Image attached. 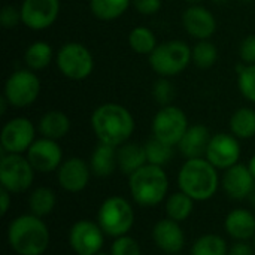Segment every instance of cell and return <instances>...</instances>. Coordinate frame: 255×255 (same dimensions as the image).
I'll return each instance as SVG.
<instances>
[{
    "label": "cell",
    "mask_w": 255,
    "mask_h": 255,
    "mask_svg": "<svg viewBox=\"0 0 255 255\" xmlns=\"http://www.w3.org/2000/svg\"><path fill=\"white\" fill-rule=\"evenodd\" d=\"M91 128L99 142L121 146L134 133V118L131 112L120 103H103L91 114Z\"/></svg>",
    "instance_id": "1"
},
{
    "label": "cell",
    "mask_w": 255,
    "mask_h": 255,
    "mask_svg": "<svg viewBox=\"0 0 255 255\" xmlns=\"http://www.w3.org/2000/svg\"><path fill=\"white\" fill-rule=\"evenodd\" d=\"M49 229L33 214L19 215L7 227V244L18 255H43L49 248Z\"/></svg>",
    "instance_id": "2"
},
{
    "label": "cell",
    "mask_w": 255,
    "mask_h": 255,
    "mask_svg": "<svg viewBox=\"0 0 255 255\" xmlns=\"http://www.w3.org/2000/svg\"><path fill=\"white\" fill-rule=\"evenodd\" d=\"M179 190L190 196L194 202L211 200L221 187L218 169L205 157L187 160L178 173Z\"/></svg>",
    "instance_id": "3"
},
{
    "label": "cell",
    "mask_w": 255,
    "mask_h": 255,
    "mask_svg": "<svg viewBox=\"0 0 255 255\" xmlns=\"http://www.w3.org/2000/svg\"><path fill=\"white\" fill-rule=\"evenodd\" d=\"M128 190L134 203L142 208L160 205L166 200L169 191V178L164 167L146 163L128 176Z\"/></svg>",
    "instance_id": "4"
},
{
    "label": "cell",
    "mask_w": 255,
    "mask_h": 255,
    "mask_svg": "<svg viewBox=\"0 0 255 255\" xmlns=\"http://www.w3.org/2000/svg\"><path fill=\"white\" fill-rule=\"evenodd\" d=\"M148 61L158 76L172 78L182 73L193 61V49L184 40H167L157 45Z\"/></svg>",
    "instance_id": "5"
},
{
    "label": "cell",
    "mask_w": 255,
    "mask_h": 255,
    "mask_svg": "<svg viewBox=\"0 0 255 255\" xmlns=\"http://www.w3.org/2000/svg\"><path fill=\"white\" fill-rule=\"evenodd\" d=\"M97 223L105 235L114 239L128 235L134 226V209L127 199L111 196L100 205Z\"/></svg>",
    "instance_id": "6"
},
{
    "label": "cell",
    "mask_w": 255,
    "mask_h": 255,
    "mask_svg": "<svg viewBox=\"0 0 255 255\" xmlns=\"http://www.w3.org/2000/svg\"><path fill=\"white\" fill-rule=\"evenodd\" d=\"M55 63L63 76L70 81H84L94 70V57L81 42H67L60 46Z\"/></svg>",
    "instance_id": "7"
},
{
    "label": "cell",
    "mask_w": 255,
    "mask_h": 255,
    "mask_svg": "<svg viewBox=\"0 0 255 255\" xmlns=\"http://www.w3.org/2000/svg\"><path fill=\"white\" fill-rule=\"evenodd\" d=\"M34 173L36 170L27 155L3 152L0 160V187L6 188L12 194L24 193L31 188Z\"/></svg>",
    "instance_id": "8"
},
{
    "label": "cell",
    "mask_w": 255,
    "mask_h": 255,
    "mask_svg": "<svg viewBox=\"0 0 255 255\" xmlns=\"http://www.w3.org/2000/svg\"><path fill=\"white\" fill-rule=\"evenodd\" d=\"M40 94V79L36 72L30 69H18L12 72L3 88V96L9 102V106L16 109L33 105Z\"/></svg>",
    "instance_id": "9"
},
{
    "label": "cell",
    "mask_w": 255,
    "mask_h": 255,
    "mask_svg": "<svg viewBox=\"0 0 255 255\" xmlns=\"http://www.w3.org/2000/svg\"><path fill=\"white\" fill-rule=\"evenodd\" d=\"M188 127L190 124L185 112L175 105L161 106L151 123L152 136L172 146H178Z\"/></svg>",
    "instance_id": "10"
},
{
    "label": "cell",
    "mask_w": 255,
    "mask_h": 255,
    "mask_svg": "<svg viewBox=\"0 0 255 255\" xmlns=\"http://www.w3.org/2000/svg\"><path fill=\"white\" fill-rule=\"evenodd\" d=\"M34 140L36 127L28 118H12L1 128L0 145L1 151L6 154H27Z\"/></svg>",
    "instance_id": "11"
},
{
    "label": "cell",
    "mask_w": 255,
    "mask_h": 255,
    "mask_svg": "<svg viewBox=\"0 0 255 255\" xmlns=\"http://www.w3.org/2000/svg\"><path fill=\"white\" fill-rule=\"evenodd\" d=\"M105 232L91 220H79L69 230V245L76 255H96L102 253Z\"/></svg>",
    "instance_id": "12"
},
{
    "label": "cell",
    "mask_w": 255,
    "mask_h": 255,
    "mask_svg": "<svg viewBox=\"0 0 255 255\" xmlns=\"http://www.w3.org/2000/svg\"><path fill=\"white\" fill-rule=\"evenodd\" d=\"M60 9V0H24L19 7L22 24L34 31L49 28L57 21Z\"/></svg>",
    "instance_id": "13"
},
{
    "label": "cell",
    "mask_w": 255,
    "mask_h": 255,
    "mask_svg": "<svg viewBox=\"0 0 255 255\" xmlns=\"http://www.w3.org/2000/svg\"><path fill=\"white\" fill-rule=\"evenodd\" d=\"M242 148L239 139L232 133H217L211 137L205 158L218 170H227L239 163Z\"/></svg>",
    "instance_id": "14"
},
{
    "label": "cell",
    "mask_w": 255,
    "mask_h": 255,
    "mask_svg": "<svg viewBox=\"0 0 255 255\" xmlns=\"http://www.w3.org/2000/svg\"><path fill=\"white\" fill-rule=\"evenodd\" d=\"M25 155L31 163L33 169L39 173L57 172L61 163L64 161L63 149L58 140H52L48 137L36 139Z\"/></svg>",
    "instance_id": "15"
},
{
    "label": "cell",
    "mask_w": 255,
    "mask_h": 255,
    "mask_svg": "<svg viewBox=\"0 0 255 255\" xmlns=\"http://www.w3.org/2000/svg\"><path fill=\"white\" fill-rule=\"evenodd\" d=\"M90 163L81 157H70L57 170L58 185L67 193H81L87 188L91 178Z\"/></svg>",
    "instance_id": "16"
},
{
    "label": "cell",
    "mask_w": 255,
    "mask_h": 255,
    "mask_svg": "<svg viewBox=\"0 0 255 255\" xmlns=\"http://www.w3.org/2000/svg\"><path fill=\"white\" fill-rule=\"evenodd\" d=\"M182 25L194 39L209 40L217 31V18L208 7L191 4L182 13Z\"/></svg>",
    "instance_id": "17"
},
{
    "label": "cell",
    "mask_w": 255,
    "mask_h": 255,
    "mask_svg": "<svg viewBox=\"0 0 255 255\" xmlns=\"http://www.w3.org/2000/svg\"><path fill=\"white\" fill-rule=\"evenodd\" d=\"M221 187L224 193L233 200H245L255 187V178L248 164L238 163L227 170L221 178Z\"/></svg>",
    "instance_id": "18"
},
{
    "label": "cell",
    "mask_w": 255,
    "mask_h": 255,
    "mask_svg": "<svg viewBox=\"0 0 255 255\" xmlns=\"http://www.w3.org/2000/svg\"><path fill=\"white\" fill-rule=\"evenodd\" d=\"M152 241L164 254H179L185 247V233L181 223L163 218L152 227Z\"/></svg>",
    "instance_id": "19"
},
{
    "label": "cell",
    "mask_w": 255,
    "mask_h": 255,
    "mask_svg": "<svg viewBox=\"0 0 255 255\" xmlns=\"http://www.w3.org/2000/svg\"><path fill=\"white\" fill-rule=\"evenodd\" d=\"M211 137L212 136H211L206 126L194 124V126L188 127L184 137L178 143V148L187 160L202 158L206 155V149H208V145L211 142Z\"/></svg>",
    "instance_id": "20"
},
{
    "label": "cell",
    "mask_w": 255,
    "mask_h": 255,
    "mask_svg": "<svg viewBox=\"0 0 255 255\" xmlns=\"http://www.w3.org/2000/svg\"><path fill=\"white\" fill-rule=\"evenodd\" d=\"M226 233L235 241H250L255 238V215L250 209L238 208L227 214L224 220Z\"/></svg>",
    "instance_id": "21"
},
{
    "label": "cell",
    "mask_w": 255,
    "mask_h": 255,
    "mask_svg": "<svg viewBox=\"0 0 255 255\" xmlns=\"http://www.w3.org/2000/svg\"><path fill=\"white\" fill-rule=\"evenodd\" d=\"M88 163L91 173L97 178H108L114 175V172L118 169L117 146L99 142V145L94 146Z\"/></svg>",
    "instance_id": "22"
},
{
    "label": "cell",
    "mask_w": 255,
    "mask_h": 255,
    "mask_svg": "<svg viewBox=\"0 0 255 255\" xmlns=\"http://www.w3.org/2000/svg\"><path fill=\"white\" fill-rule=\"evenodd\" d=\"M117 154H118V169L127 176L133 175L148 163L145 145H140L137 142L123 143L121 146L117 148Z\"/></svg>",
    "instance_id": "23"
},
{
    "label": "cell",
    "mask_w": 255,
    "mask_h": 255,
    "mask_svg": "<svg viewBox=\"0 0 255 255\" xmlns=\"http://www.w3.org/2000/svg\"><path fill=\"white\" fill-rule=\"evenodd\" d=\"M72 123L70 118L61 111H48L45 112L37 124V130L42 137L52 140H60L70 131Z\"/></svg>",
    "instance_id": "24"
},
{
    "label": "cell",
    "mask_w": 255,
    "mask_h": 255,
    "mask_svg": "<svg viewBox=\"0 0 255 255\" xmlns=\"http://www.w3.org/2000/svg\"><path fill=\"white\" fill-rule=\"evenodd\" d=\"M52 60H54L52 46L45 40H36V42L30 43L24 52V63H25L27 69H30L33 72L46 69Z\"/></svg>",
    "instance_id": "25"
},
{
    "label": "cell",
    "mask_w": 255,
    "mask_h": 255,
    "mask_svg": "<svg viewBox=\"0 0 255 255\" xmlns=\"http://www.w3.org/2000/svg\"><path fill=\"white\" fill-rule=\"evenodd\" d=\"M57 206V196L48 187H36L28 197V209L30 214L43 218L54 212Z\"/></svg>",
    "instance_id": "26"
},
{
    "label": "cell",
    "mask_w": 255,
    "mask_h": 255,
    "mask_svg": "<svg viewBox=\"0 0 255 255\" xmlns=\"http://www.w3.org/2000/svg\"><path fill=\"white\" fill-rule=\"evenodd\" d=\"M164 211H166L167 218L178 221V223H184L191 217L194 211V200L179 190L166 199Z\"/></svg>",
    "instance_id": "27"
},
{
    "label": "cell",
    "mask_w": 255,
    "mask_h": 255,
    "mask_svg": "<svg viewBox=\"0 0 255 255\" xmlns=\"http://www.w3.org/2000/svg\"><path fill=\"white\" fill-rule=\"evenodd\" d=\"M133 0H90L91 13L100 21H114L124 15Z\"/></svg>",
    "instance_id": "28"
},
{
    "label": "cell",
    "mask_w": 255,
    "mask_h": 255,
    "mask_svg": "<svg viewBox=\"0 0 255 255\" xmlns=\"http://www.w3.org/2000/svg\"><path fill=\"white\" fill-rule=\"evenodd\" d=\"M230 131L241 139H251L255 136V111L251 108H239L230 118Z\"/></svg>",
    "instance_id": "29"
},
{
    "label": "cell",
    "mask_w": 255,
    "mask_h": 255,
    "mask_svg": "<svg viewBox=\"0 0 255 255\" xmlns=\"http://www.w3.org/2000/svg\"><path fill=\"white\" fill-rule=\"evenodd\" d=\"M157 37L155 33L143 25H137L134 27L130 33H128V46L131 48V51H134L139 55H151L152 51L157 48Z\"/></svg>",
    "instance_id": "30"
},
{
    "label": "cell",
    "mask_w": 255,
    "mask_h": 255,
    "mask_svg": "<svg viewBox=\"0 0 255 255\" xmlns=\"http://www.w3.org/2000/svg\"><path fill=\"white\" fill-rule=\"evenodd\" d=\"M229 248L224 238L209 233L196 239L191 255H229Z\"/></svg>",
    "instance_id": "31"
},
{
    "label": "cell",
    "mask_w": 255,
    "mask_h": 255,
    "mask_svg": "<svg viewBox=\"0 0 255 255\" xmlns=\"http://www.w3.org/2000/svg\"><path fill=\"white\" fill-rule=\"evenodd\" d=\"M145 152H146L148 163L160 167H164L173 158V146L158 140L154 136L145 143Z\"/></svg>",
    "instance_id": "32"
},
{
    "label": "cell",
    "mask_w": 255,
    "mask_h": 255,
    "mask_svg": "<svg viewBox=\"0 0 255 255\" xmlns=\"http://www.w3.org/2000/svg\"><path fill=\"white\" fill-rule=\"evenodd\" d=\"M218 60V48L211 40H199L193 46V63L199 69H211Z\"/></svg>",
    "instance_id": "33"
},
{
    "label": "cell",
    "mask_w": 255,
    "mask_h": 255,
    "mask_svg": "<svg viewBox=\"0 0 255 255\" xmlns=\"http://www.w3.org/2000/svg\"><path fill=\"white\" fill-rule=\"evenodd\" d=\"M238 87L248 102L255 103V64L238 66Z\"/></svg>",
    "instance_id": "34"
},
{
    "label": "cell",
    "mask_w": 255,
    "mask_h": 255,
    "mask_svg": "<svg viewBox=\"0 0 255 255\" xmlns=\"http://www.w3.org/2000/svg\"><path fill=\"white\" fill-rule=\"evenodd\" d=\"M152 97L154 100L161 105V106H169L172 105L175 99V87L169 81V78H161L157 79L152 85Z\"/></svg>",
    "instance_id": "35"
},
{
    "label": "cell",
    "mask_w": 255,
    "mask_h": 255,
    "mask_svg": "<svg viewBox=\"0 0 255 255\" xmlns=\"http://www.w3.org/2000/svg\"><path fill=\"white\" fill-rule=\"evenodd\" d=\"M111 255H142V248L134 238L124 235L115 238V241L112 242Z\"/></svg>",
    "instance_id": "36"
},
{
    "label": "cell",
    "mask_w": 255,
    "mask_h": 255,
    "mask_svg": "<svg viewBox=\"0 0 255 255\" xmlns=\"http://www.w3.org/2000/svg\"><path fill=\"white\" fill-rule=\"evenodd\" d=\"M0 24L3 28H15L19 24H22V18H21V10L12 4H6L1 7L0 10Z\"/></svg>",
    "instance_id": "37"
},
{
    "label": "cell",
    "mask_w": 255,
    "mask_h": 255,
    "mask_svg": "<svg viewBox=\"0 0 255 255\" xmlns=\"http://www.w3.org/2000/svg\"><path fill=\"white\" fill-rule=\"evenodd\" d=\"M239 55L244 64H255V34H250L242 40L239 46Z\"/></svg>",
    "instance_id": "38"
},
{
    "label": "cell",
    "mask_w": 255,
    "mask_h": 255,
    "mask_svg": "<svg viewBox=\"0 0 255 255\" xmlns=\"http://www.w3.org/2000/svg\"><path fill=\"white\" fill-rule=\"evenodd\" d=\"M134 9L142 15H155L161 9V0H133Z\"/></svg>",
    "instance_id": "39"
},
{
    "label": "cell",
    "mask_w": 255,
    "mask_h": 255,
    "mask_svg": "<svg viewBox=\"0 0 255 255\" xmlns=\"http://www.w3.org/2000/svg\"><path fill=\"white\" fill-rule=\"evenodd\" d=\"M229 255H255V248L250 241H236L229 248Z\"/></svg>",
    "instance_id": "40"
},
{
    "label": "cell",
    "mask_w": 255,
    "mask_h": 255,
    "mask_svg": "<svg viewBox=\"0 0 255 255\" xmlns=\"http://www.w3.org/2000/svg\"><path fill=\"white\" fill-rule=\"evenodd\" d=\"M10 196H12L10 191H7L6 188L0 187V205H1L0 212H1V217H4L7 214L9 208H10V203H12V197Z\"/></svg>",
    "instance_id": "41"
},
{
    "label": "cell",
    "mask_w": 255,
    "mask_h": 255,
    "mask_svg": "<svg viewBox=\"0 0 255 255\" xmlns=\"http://www.w3.org/2000/svg\"><path fill=\"white\" fill-rule=\"evenodd\" d=\"M7 105H9V102L6 100V97H4V96H1V97H0V106H1V108H0V115H4V112H6V106H7Z\"/></svg>",
    "instance_id": "42"
},
{
    "label": "cell",
    "mask_w": 255,
    "mask_h": 255,
    "mask_svg": "<svg viewBox=\"0 0 255 255\" xmlns=\"http://www.w3.org/2000/svg\"><path fill=\"white\" fill-rule=\"evenodd\" d=\"M248 167H250L251 173L254 175V178H255V154L251 157V160H250V163H248Z\"/></svg>",
    "instance_id": "43"
},
{
    "label": "cell",
    "mask_w": 255,
    "mask_h": 255,
    "mask_svg": "<svg viewBox=\"0 0 255 255\" xmlns=\"http://www.w3.org/2000/svg\"><path fill=\"white\" fill-rule=\"evenodd\" d=\"M247 200H248V202H250V203H251V205L255 208V187H254V190L251 191V194L248 196V199H247Z\"/></svg>",
    "instance_id": "44"
},
{
    "label": "cell",
    "mask_w": 255,
    "mask_h": 255,
    "mask_svg": "<svg viewBox=\"0 0 255 255\" xmlns=\"http://www.w3.org/2000/svg\"><path fill=\"white\" fill-rule=\"evenodd\" d=\"M185 1H188L190 4H199V3L203 1V0H185Z\"/></svg>",
    "instance_id": "45"
},
{
    "label": "cell",
    "mask_w": 255,
    "mask_h": 255,
    "mask_svg": "<svg viewBox=\"0 0 255 255\" xmlns=\"http://www.w3.org/2000/svg\"><path fill=\"white\" fill-rule=\"evenodd\" d=\"M214 3H224V1H227V0H212Z\"/></svg>",
    "instance_id": "46"
},
{
    "label": "cell",
    "mask_w": 255,
    "mask_h": 255,
    "mask_svg": "<svg viewBox=\"0 0 255 255\" xmlns=\"http://www.w3.org/2000/svg\"><path fill=\"white\" fill-rule=\"evenodd\" d=\"M96 255H111V254H105V253H99V254H96Z\"/></svg>",
    "instance_id": "47"
},
{
    "label": "cell",
    "mask_w": 255,
    "mask_h": 255,
    "mask_svg": "<svg viewBox=\"0 0 255 255\" xmlns=\"http://www.w3.org/2000/svg\"><path fill=\"white\" fill-rule=\"evenodd\" d=\"M254 247H255V238H254Z\"/></svg>",
    "instance_id": "48"
},
{
    "label": "cell",
    "mask_w": 255,
    "mask_h": 255,
    "mask_svg": "<svg viewBox=\"0 0 255 255\" xmlns=\"http://www.w3.org/2000/svg\"><path fill=\"white\" fill-rule=\"evenodd\" d=\"M175 255H179V254H175Z\"/></svg>",
    "instance_id": "49"
}]
</instances>
